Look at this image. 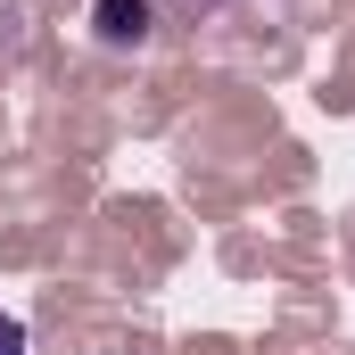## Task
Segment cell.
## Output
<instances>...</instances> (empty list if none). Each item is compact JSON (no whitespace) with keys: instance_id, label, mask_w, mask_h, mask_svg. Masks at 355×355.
Here are the masks:
<instances>
[{"instance_id":"6da1fadb","label":"cell","mask_w":355,"mask_h":355,"mask_svg":"<svg viewBox=\"0 0 355 355\" xmlns=\"http://www.w3.org/2000/svg\"><path fill=\"white\" fill-rule=\"evenodd\" d=\"M149 25H157V0H91V33L107 50H141Z\"/></svg>"},{"instance_id":"7a4b0ae2","label":"cell","mask_w":355,"mask_h":355,"mask_svg":"<svg viewBox=\"0 0 355 355\" xmlns=\"http://www.w3.org/2000/svg\"><path fill=\"white\" fill-rule=\"evenodd\" d=\"M190 17H223V8H265V17H281V0H182Z\"/></svg>"},{"instance_id":"3957f363","label":"cell","mask_w":355,"mask_h":355,"mask_svg":"<svg viewBox=\"0 0 355 355\" xmlns=\"http://www.w3.org/2000/svg\"><path fill=\"white\" fill-rule=\"evenodd\" d=\"M0 355H25V322L17 314H0Z\"/></svg>"}]
</instances>
